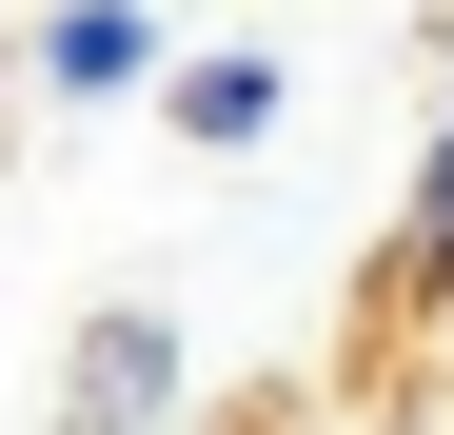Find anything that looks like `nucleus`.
<instances>
[{
    "label": "nucleus",
    "mask_w": 454,
    "mask_h": 435,
    "mask_svg": "<svg viewBox=\"0 0 454 435\" xmlns=\"http://www.w3.org/2000/svg\"><path fill=\"white\" fill-rule=\"evenodd\" d=\"M159 119H178V138H217V159H257V138L296 119V80H277L257 40H217V59H178V80H159Z\"/></svg>",
    "instance_id": "obj_3"
},
{
    "label": "nucleus",
    "mask_w": 454,
    "mask_h": 435,
    "mask_svg": "<svg viewBox=\"0 0 454 435\" xmlns=\"http://www.w3.org/2000/svg\"><path fill=\"white\" fill-rule=\"evenodd\" d=\"M80 435H159L178 415V317H80Z\"/></svg>",
    "instance_id": "obj_2"
},
{
    "label": "nucleus",
    "mask_w": 454,
    "mask_h": 435,
    "mask_svg": "<svg viewBox=\"0 0 454 435\" xmlns=\"http://www.w3.org/2000/svg\"><path fill=\"white\" fill-rule=\"evenodd\" d=\"M178 80V40H159V0H40V99H159Z\"/></svg>",
    "instance_id": "obj_1"
},
{
    "label": "nucleus",
    "mask_w": 454,
    "mask_h": 435,
    "mask_svg": "<svg viewBox=\"0 0 454 435\" xmlns=\"http://www.w3.org/2000/svg\"><path fill=\"white\" fill-rule=\"evenodd\" d=\"M395 277H415V297L454 277V99H434V138H415V178H395V257H375V297H395Z\"/></svg>",
    "instance_id": "obj_4"
}]
</instances>
